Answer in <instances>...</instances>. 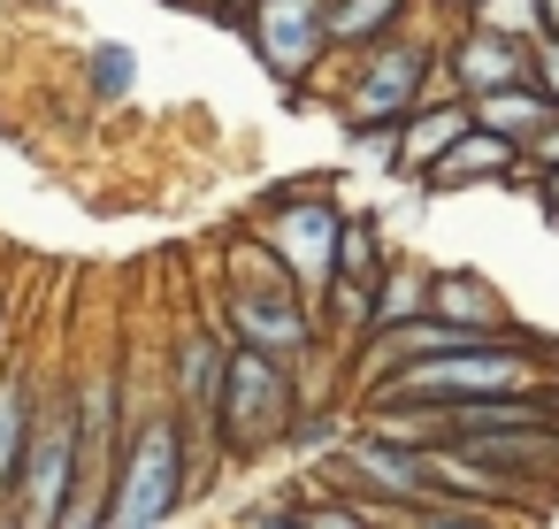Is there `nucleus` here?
Segmentation results:
<instances>
[{"label":"nucleus","instance_id":"nucleus-1","mask_svg":"<svg viewBox=\"0 0 559 529\" xmlns=\"http://www.w3.org/2000/svg\"><path fill=\"white\" fill-rule=\"evenodd\" d=\"M544 384H559V345L521 322L506 338H460L452 353L414 361L406 376H391L360 407H483V399H521Z\"/></svg>","mask_w":559,"mask_h":529},{"label":"nucleus","instance_id":"nucleus-2","mask_svg":"<svg viewBox=\"0 0 559 529\" xmlns=\"http://www.w3.org/2000/svg\"><path fill=\"white\" fill-rule=\"evenodd\" d=\"M185 498H200V460L192 437L169 407V391H131V437L116 452V491H108V529H162L185 521Z\"/></svg>","mask_w":559,"mask_h":529},{"label":"nucleus","instance_id":"nucleus-3","mask_svg":"<svg viewBox=\"0 0 559 529\" xmlns=\"http://www.w3.org/2000/svg\"><path fill=\"white\" fill-rule=\"evenodd\" d=\"M437 85H444V39L391 32V39L345 55L337 124H345V131H399L421 101H437Z\"/></svg>","mask_w":559,"mask_h":529},{"label":"nucleus","instance_id":"nucleus-4","mask_svg":"<svg viewBox=\"0 0 559 529\" xmlns=\"http://www.w3.org/2000/svg\"><path fill=\"white\" fill-rule=\"evenodd\" d=\"M292 414H299V368L230 345V368H223V422H215L223 468H261V460H276Z\"/></svg>","mask_w":559,"mask_h":529},{"label":"nucleus","instance_id":"nucleus-5","mask_svg":"<svg viewBox=\"0 0 559 529\" xmlns=\"http://www.w3.org/2000/svg\"><path fill=\"white\" fill-rule=\"evenodd\" d=\"M78 483H85L78 391H70V376H39V430H32V452H24L16 498H9V521L16 529H62Z\"/></svg>","mask_w":559,"mask_h":529},{"label":"nucleus","instance_id":"nucleus-6","mask_svg":"<svg viewBox=\"0 0 559 529\" xmlns=\"http://www.w3.org/2000/svg\"><path fill=\"white\" fill-rule=\"evenodd\" d=\"M253 231H261L269 254L292 269L299 299L322 307V292H330V277H337V238H345L337 192H330L322 177H314V185H276V192L253 208Z\"/></svg>","mask_w":559,"mask_h":529},{"label":"nucleus","instance_id":"nucleus-7","mask_svg":"<svg viewBox=\"0 0 559 529\" xmlns=\"http://www.w3.org/2000/svg\"><path fill=\"white\" fill-rule=\"evenodd\" d=\"M330 0H246V16H238V32L253 39V55H261V70L284 85V93H299L322 62H330Z\"/></svg>","mask_w":559,"mask_h":529},{"label":"nucleus","instance_id":"nucleus-8","mask_svg":"<svg viewBox=\"0 0 559 529\" xmlns=\"http://www.w3.org/2000/svg\"><path fill=\"white\" fill-rule=\"evenodd\" d=\"M207 322L246 345V353H269L284 368H299L314 345H322V315L307 299H230V292H207Z\"/></svg>","mask_w":559,"mask_h":529},{"label":"nucleus","instance_id":"nucleus-9","mask_svg":"<svg viewBox=\"0 0 559 529\" xmlns=\"http://www.w3.org/2000/svg\"><path fill=\"white\" fill-rule=\"evenodd\" d=\"M521 78H528V47H521V39H506V32H490V24H460V32L444 39V93L483 101V93H498V85H521Z\"/></svg>","mask_w":559,"mask_h":529},{"label":"nucleus","instance_id":"nucleus-10","mask_svg":"<svg viewBox=\"0 0 559 529\" xmlns=\"http://www.w3.org/2000/svg\"><path fill=\"white\" fill-rule=\"evenodd\" d=\"M429 322H444L460 338H506V330H521L513 299L483 269H429Z\"/></svg>","mask_w":559,"mask_h":529},{"label":"nucleus","instance_id":"nucleus-11","mask_svg":"<svg viewBox=\"0 0 559 529\" xmlns=\"http://www.w3.org/2000/svg\"><path fill=\"white\" fill-rule=\"evenodd\" d=\"M32 430H39V368H32L24 353H9V361H0V521H9V498H16ZM9 529H16V521H9Z\"/></svg>","mask_w":559,"mask_h":529},{"label":"nucleus","instance_id":"nucleus-12","mask_svg":"<svg viewBox=\"0 0 559 529\" xmlns=\"http://www.w3.org/2000/svg\"><path fill=\"white\" fill-rule=\"evenodd\" d=\"M521 169V146L490 139V131H467L460 146H444L421 177V200H452V192H475V185H513Z\"/></svg>","mask_w":559,"mask_h":529},{"label":"nucleus","instance_id":"nucleus-13","mask_svg":"<svg viewBox=\"0 0 559 529\" xmlns=\"http://www.w3.org/2000/svg\"><path fill=\"white\" fill-rule=\"evenodd\" d=\"M467 131H475V108H467L460 93L421 101V108L399 124V177H406V185H421V177H429V162H437L444 146H460Z\"/></svg>","mask_w":559,"mask_h":529},{"label":"nucleus","instance_id":"nucleus-14","mask_svg":"<svg viewBox=\"0 0 559 529\" xmlns=\"http://www.w3.org/2000/svg\"><path fill=\"white\" fill-rule=\"evenodd\" d=\"M215 292H230V299H299L292 269L269 254L261 231H230V238H223V277H215Z\"/></svg>","mask_w":559,"mask_h":529},{"label":"nucleus","instance_id":"nucleus-15","mask_svg":"<svg viewBox=\"0 0 559 529\" xmlns=\"http://www.w3.org/2000/svg\"><path fill=\"white\" fill-rule=\"evenodd\" d=\"M467 108H475V131H490V139H506V146H521V154H528V139L559 116L528 78H521V85H498V93H483V101H467Z\"/></svg>","mask_w":559,"mask_h":529},{"label":"nucleus","instance_id":"nucleus-16","mask_svg":"<svg viewBox=\"0 0 559 529\" xmlns=\"http://www.w3.org/2000/svg\"><path fill=\"white\" fill-rule=\"evenodd\" d=\"M421 315H429V269L406 261V254H391L383 284L368 292V330H360V345L383 338V330H406V322H421Z\"/></svg>","mask_w":559,"mask_h":529},{"label":"nucleus","instance_id":"nucleus-17","mask_svg":"<svg viewBox=\"0 0 559 529\" xmlns=\"http://www.w3.org/2000/svg\"><path fill=\"white\" fill-rule=\"evenodd\" d=\"M406 16H414V0H330V55H360V47H376V39H391V32H406Z\"/></svg>","mask_w":559,"mask_h":529},{"label":"nucleus","instance_id":"nucleus-18","mask_svg":"<svg viewBox=\"0 0 559 529\" xmlns=\"http://www.w3.org/2000/svg\"><path fill=\"white\" fill-rule=\"evenodd\" d=\"M353 437V407H337V399H299V414H292V430H284V452L292 460H322V452H337Z\"/></svg>","mask_w":559,"mask_h":529},{"label":"nucleus","instance_id":"nucleus-19","mask_svg":"<svg viewBox=\"0 0 559 529\" xmlns=\"http://www.w3.org/2000/svg\"><path fill=\"white\" fill-rule=\"evenodd\" d=\"M406 529H544V521L498 514V506H460V498H421V506H406Z\"/></svg>","mask_w":559,"mask_h":529},{"label":"nucleus","instance_id":"nucleus-20","mask_svg":"<svg viewBox=\"0 0 559 529\" xmlns=\"http://www.w3.org/2000/svg\"><path fill=\"white\" fill-rule=\"evenodd\" d=\"M131 85H139V55L123 39H93V93L100 101H131Z\"/></svg>","mask_w":559,"mask_h":529},{"label":"nucleus","instance_id":"nucleus-21","mask_svg":"<svg viewBox=\"0 0 559 529\" xmlns=\"http://www.w3.org/2000/svg\"><path fill=\"white\" fill-rule=\"evenodd\" d=\"M467 24H490V32L521 39V47H536V39H544V16H536V0H483V9H475Z\"/></svg>","mask_w":559,"mask_h":529},{"label":"nucleus","instance_id":"nucleus-22","mask_svg":"<svg viewBox=\"0 0 559 529\" xmlns=\"http://www.w3.org/2000/svg\"><path fill=\"white\" fill-rule=\"evenodd\" d=\"M292 498H299L307 529H368V521L353 514V498H330V491H292Z\"/></svg>","mask_w":559,"mask_h":529},{"label":"nucleus","instance_id":"nucleus-23","mask_svg":"<svg viewBox=\"0 0 559 529\" xmlns=\"http://www.w3.org/2000/svg\"><path fill=\"white\" fill-rule=\"evenodd\" d=\"M238 529H307V514H299V498L284 491V498H253V506L238 514Z\"/></svg>","mask_w":559,"mask_h":529},{"label":"nucleus","instance_id":"nucleus-24","mask_svg":"<svg viewBox=\"0 0 559 529\" xmlns=\"http://www.w3.org/2000/svg\"><path fill=\"white\" fill-rule=\"evenodd\" d=\"M528 85L559 108V39H536V47H528Z\"/></svg>","mask_w":559,"mask_h":529},{"label":"nucleus","instance_id":"nucleus-25","mask_svg":"<svg viewBox=\"0 0 559 529\" xmlns=\"http://www.w3.org/2000/svg\"><path fill=\"white\" fill-rule=\"evenodd\" d=\"M521 162H528V169H559V116L528 139V154H521Z\"/></svg>","mask_w":559,"mask_h":529},{"label":"nucleus","instance_id":"nucleus-26","mask_svg":"<svg viewBox=\"0 0 559 529\" xmlns=\"http://www.w3.org/2000/svg\"><path fill=\"white\" fill-rule=\"evenodd\" d=\"M528 192H536V208H544V223L559 231V169H528Z\"/></svg>","mask_w":559,"mask_h":529},{"label":"nucleus","instance_id":"nucleus-27","mask_svg":"<svg viewBox=\"0 0 559 529\" xmlns=\"http://www.w3.org/2000/svg\"><path fill=\"white\" fill-rule=\"evenodd\" d=\"M185 9H200V16H215V24H230V32H238V16H246V0H185Z\"/></svg>","mask_w":559,"mask_h":529},{"label":"nucleus","instance_id":"nucleus-28","mask_svg":"<svg viewBox=\"0 0 559 529\" xmlns=\"http://www.w3.org/2000/svg\"><path fill=\"white\" fill-rule=\"evenodd\" d=\"M536 16H544V39H559V0H536Z\"/></svg>","mask_w":559,"mask_h":529},{"label":"nucleus","instance_id":"nucleus-29","mask_svg":"<svg viewBox=\"0 0 559 529\" xmlns=\"http://www.w3.org/2000/svg\"><path fill=\"white\" fill-rule=\"evenodd\" d=\"M437 9H444V16H460V24H467V16H475V9H483V0H437Z\"/></svg>","mask_w":559,"mask_h":529},{"label":"nucleus","instance_id":"nucleus-30","mask_svg":"<svg viewBox=\"0 0 559 529\" xmlns=\"http://www.w3.org/2000/svg\"><path fill=\"white\" fill-rule=\"evenodd\" d=\"M0 361H9V292H0Z\"/></svg>","mask_w":559,"mask_h":529},{"label":"nucleus","instance_id":"nucleus-31","mask_svg":"<svg viewBox=\"0 0 559 529\" xmlns=\"http://www.w3.org/2000/svg\"><path fill=\"white\" fill-rule=\"evenodd\" d=\"M162 529H192V521H162Z\"/></svg>","mask_w":559,"mask_h":529},{"label":"nucleus","instance_id":"nucleus-32","mask_svg":"<svg viewBox=\"0 0 559 529\" xmlns=\"http://www.w3.org/2000/svg\"><path fill=\"white\" fill-rule=\"evenodd\" d=\"M162 9H185V0H162Z\"/></svg>","mask_w":559,"mask_h":529}]
</instances>
